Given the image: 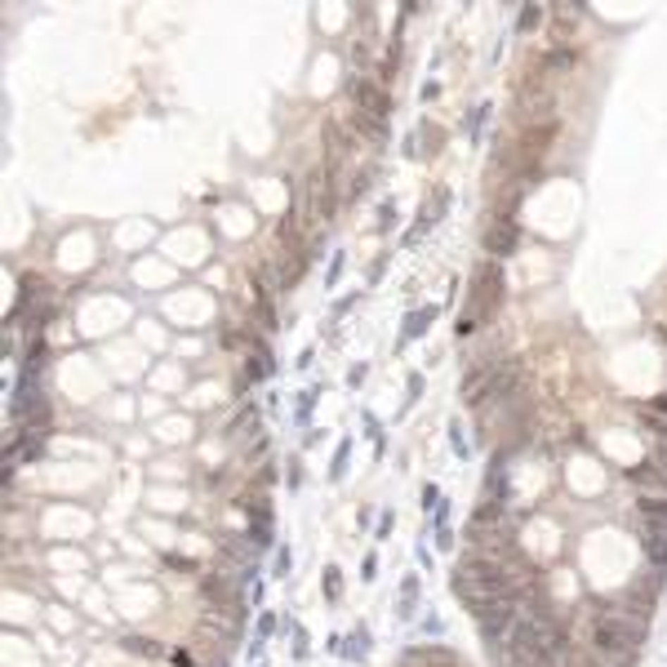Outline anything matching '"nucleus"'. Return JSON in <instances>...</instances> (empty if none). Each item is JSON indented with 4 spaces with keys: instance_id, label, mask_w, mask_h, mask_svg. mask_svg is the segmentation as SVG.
Here are the masks:
<instances>
[{
    "instance_id": "obj_27",
    "label": "nucleus",
    "mask_w": 667,
    "mask_h": 667,
    "mask_svg": "<svg viewBox=\"0 0 667 667\" xmlns=\"http://www.w3.org/2000/svg\"><path fill=\"white\" fill-rule=\"evenodd\" d=\"M338 592H343V574H338L334 565H330V570H325V596H330V601H338Z\"/></svg>"
},
{
    "instance_id": "obj_35",
    "label": "nucleus",
    "mask_w": 667,
    "mask_h": 667,
    "mask_svg": "<svg viewBox=\"0 0 667 667\" xmlns=\"http://www.w3.org/2000/svg\"><path fill=\"white\" fill-rule=\"evenodd\" d=\"M449 441H454V454H459V459H467V441H463L459 423H454V428H449Z\"/></svg>"
},
{
    "instance_id": "obj_9",
    "label": "nucleus",
    "mask_w": 667,
    "mask_h": 667,
    "mask_svg": "<svg viewBox=\"0 0 667 667\" xmlns=\"http://www.w3.org/2000/svg\"><path fill=\"white\" fill-rule=\"evenodd\" d=\"M534 63H538V72H543V76L574 72V67H578V49H574V45H551L547 54H538Z\"/></svg>"
},
{
    "instance_id": "obj_29",
    "label": "nucleus",
    "mask_w": 667,
    "mask_h": 667,
    "mask_svg": "<svg viewBox=\"0 0 667 667\" xmlns=\"http://www.w3.org/2000/svg\"><path fill=\"white\" fill-rule=\"evenodd\" d=\"M165 565H169V570H178V574H192L196 570V561L192 556H178V551H174V556H165Z\"/></svg>"
},
{
    "instance_id": "obj_13",
    "label": "nucleus",
    "mask_w": 667,
    "mask_h": 667,
    "mask_svg": "<svg viewBox=\"0 0 667 667\" xmlns=\"http://www.w3.org/2000/svg\"><path fill=\"white\" fill-rule=\"evenodd\" d=\"M120 645L130 649V654H138V659H151V663L169 659V649H165L161 641H151V636H120Z\"/></svg>"
},
{
    "instance_id": "obj_22",
    "label": "nucleus",
    "mask_w": 667,
    "mask_h": 667,
    "mask_svg": "<svg viewBox=\"0 0 667 667\" xmlns=\"http://www.w3.org/2000/svg\"><path fill=\"white\" fill-rule=\"evenodd\" d=\"M267 374H272V365H267L263 356H249V361H245V387H254V382H263Z\"/></svg>"
},
{
    "instance_id": "obj_21",
    "label": "nucleus",
    "mask_w": 667,
    "mask_h": 667,
    "mask_svg": "<svg viewBox=\"0 0 667 667\" xmlns=\"http://www.w3.org/2000/svg\"><path fill=\"white\" fill-rule=\"evenodd\" d=\"M432 316H436V307H418L414 316L405 320V330H401V343H409L414 334H423V330H428V325H432Z\"/></svg>"
},
{
    "instance_id": "obj_39",
    "label": "nucleus",
    "mask_w": 667,
    "mask_h": 667,
    "mask_svg": "<svg viewBox=\"0 0 667 667\" xmlns=\"http://www.w3.org/2000/svg\"><path fill=\"white\" fill-rule=\"evenodd\" d=\"M276 574H289V547L276 551Z\"/></svg>"
},
{
    "instance_id": "obj_4",
    "label": "nucleus",
    "mask_w": 667,
    "mask_h": 667,
    "mask_svg": "<svg viewBox=\"0 0 667 667\" xmlns=\"http://www.w3.org/2000/svg\"><path fill=\"white\" fill-rule=\"evenodd\" d=\"M343 89H347V98L356 103V111H365V116H378V120H387V111H392V98H387V89H382L378 80H361L356 72H351L347 80H343Z\"/></svg>"
},
{
    "instance_id": "obj_15",
    "label": "nucleus",
    "mask_w": 667,
    "mask_h": 667,
    "mask_svg": "<svg viewBox=\"0 0 667 667\" xmlns=\"http://www.w3.org/2000/svg\"><path fill=\"white\" fill-rule=\"evenodd\" d=\"M351 134L370 138V143H387V120H378V116H365V111H356V116H351Z\"/></svg>"
},
{
    "instance_id": "obj_30",
    "label": "nucleus",
    "mask_w": 667,
    "mask_h": 667,
    "mask_svg": "<svg viewBox=\"0 0 667 667\" xmlns=\"http://www.w3.org/2000/svg\"><path fill=\"white\" fill-rule=\"evenodd\" d=\"M654 467L667 472V432H659V445H654Z\"/></svg>"
},
{
    "instance_id": "obj_19",
    "label": "nucleus",
    "mask_w": 667,
    "mask_h": 667,
    "mask_svg": "<svg viewBox=\"0 0 667 667\" xmlns=\"http://www.w3.org/2000/svg\"><path fill=\"white\" fill-rule=\"evenodd\" d=\"M520 196H525V187L512 178V182H507V187L499 192V201H494V218H512V214H516V205H520Z\"/></svg>"
},
{
    "instance_id": "obj_36",
    "label": "nucleus",
    "mask_w": 667,
    "mask_h": 667,
    "mask_svg": "<svg viewBox=\"0 0 667 667\" xmlns=\"http://www.w3.org/2000/svg\"><path fill=\"white\" fill-rule=\"evenodd\" d=\"M258 320L267 325V330H272V325H276V311H272V303H267V298L258 303Z\"/></svg>"
},
{
    "instance_id": "obj_10",
    "label": "nucleus",
    "mask_w": 667,
    "mask_h": 667,
    "mask_svg": "<svg viewBox=\"0 0 667 667\" xmlns=\"http://www.w3.org/2000/svg\"><path fill=\"white\" fill-rule=\"evenodd\" d=\"M405 659H414V663H423V667H463L459 654H454V649H445V645H418V649H405Z\"/></svg>"
},
{
    "instance_id": "obj_45",
    "label": "nucleus",
    "mask_w": 667,
    "mask_h": 667,
    "mask_svg": "<svg viewBox=\"0 0 667 667\" xmlns=\"http://www.w3.org/2000/svg\"><path fill=\"white\" fill-rule=\"evenodd\" d=\"M423 507H436V485H423Z\"/></svg>"
},
{
    "instance_id": "obj_8",
    "label": "nucleus",
    "mask_w": 667,
    "mask_h": 667,
    "mask_svg": "<svg viewBox=\"0 0 667 667\" xmlns=\"http://www.w3.org/2000/svg\"><path fill=\"white\" fill-rule=\"evenodd\" d=\"M547 18H551V36H556V45H570V36L578 32V18H583V5H551Z\"/></svg>"
},
{
    "instance_id": "obj_23",
    "label": "nucleus",
    "mask_w": 667,
    "mask_h": 667,
    "mask_svg": "<svg viewBox=\"0 0 667 667\" xmlns=\"http://www.w3.org/2000/svg\"><path fill=\"white\" fill-rule=\"evenodd\" d=\"M628 480H632V485H663V472H659V467H632Z\"/></svg>"
},
{
    "instance_id": "obj_18",
    "label": "nucleus",
    "mask_w": 667,
    "mask_h": 667,
    "mask_svg": "<svg viewBox=\"0 0 667 667\" xmlns=\"http://www.w3.org/2000/svg\"><path fill=\"white\" fill-rule=\"evenodd\" d=\"M636 512L645 516V525H667V499H659V494H641V499H636Z\"/></svg>"
},
{
    "instance_id": "obj_3",
    "label": "nucleus",
    "mask_w": 667,
    "mask_h": 667,
    "mask_svg": "<svg viewBox=\"0 0 667 667\" xmlns=\"http://www.w3.org/2000/svg\"><path fill=\"white\" fill-rule=\"evenodd\" d=\"M503 289H507L503 285V272L494 263H485L476 272V280H472V298H467V316L463 320L467 325H472V320H490L494 311H499V303H503Z\"/></svg>"
},
{
    "instance_id": "obj_37",
    "label": "nucleus",
    "mask_w": 667,
    "mask_h": 667,
    "mask_svg": "<svg viewBox=\"0 0 667 667\" xmlns=\"http://www.w3.org/2000/svg\"><path fill=\"white\" fill-rule=\"evenodd\" d=\"M169 663H174V667H196L187 649H174V654H169Z\"/></svg>"
},
{
    "instance_id": "obj_32",
    "label": "nucleus",
    "mask_w": 667,
    "mask_h": 667,
    "mask_svg": "<svg viewBox=\"0 0 667 667\" xmlns=\"http://www.w3.org/2000/svg\"><path fill=\"white\" fill-rule=\"evenodd\" d=\"M347 454H351V441H343V445H338V459H334V467H330V476H334V480L343 476V463H347Z\"/></svg>"
},
{
    "instance_id": "obj_26",
    "label": "nucleus",
    "mask_w": 667,
    "mask_h": 667,
    "mask_svg": "<svg viewBox=\"0 0 667 667\" xmlns=\"http://www.w3.org/2000/svg\"><path fill=\"white\" fill-rule=\"evenodd\" d=\"M396 67H401V45H392V49H387V58L378 63V76H382V80H392V76H396Z\"/></svg>"
},
{
    "instance_id": "obj_16",
    "label": "nucleus",
    "mask_w": 667,
    "mask_h": 667,
    "mask_svg": "<svg viewBox=\"0 0 667 667\" xmlns=\"http://www.w3.org/2000/svg\"><path fill=\"white\" fill-rule=\"evenodd\" d=\"M499 520H503V499H480L467 530H490V525H499Z\"/></svg>"
},
{
    "instance_id": "obj_5",
    "label": "nucleus",
    "mask_w": 667,
    "mask_h": 667,
    "mask_svg": "<svg viewBox=\"0 0 667 667\" xmlns=\"http://www.w3.org/2000/svg\"><path fill=\"white\" fill-rule=\"evenodd\" d=\"M13 418L23 423V432H40L49 423V401L40 396V387H18V396H13Z\"/></svg>"
},
{
    "instance_id": "obj_40",
    "label": "nucleus",
    "mask_w": 667,
    "mask_h": 667,
    "mask_svg": "<svg viewBox=\"0 0 667 667\" xmlns=\"http://www.w3.org/2000/svg\"><path fill=\"white\" fill-rule=\"evenodd\" d=\"M351 58H356V67H370V49H365V45H351Z\"/></svg>"
},
{
    "instance_id": "obj_12",
    "label": "nucleus",
    "mask_w": 667,
    "mask_h": 667,
    "mask_svg": "<svg viewBox=\"0 0 667 667\" xmlns=\"http://www.w3.org/2000/svg\"><path fill=\"white\" fill-rule=\"evenodd\" d=\"M641 543L649 551V561L663 570L667 565V525H641Z\"/></svg>"
},
{
    "instance_id": "obj_34",
    "label": "nucleus",
    "mask_w": 667,
    "mask_h": 667,
    "mask_svg": "<svg viewBox=\"0 0 667 667\" xmlns=\"http://www.w3.org/2000/svg\"><path fill=\"white\" fill-rule=\"evenodd\" d=\"M276 628H280L276 614H263V618H258V636H276Z\"/></svg>"
},
{
    "instance_id": "obj_7",
    "label": "nucleus",
    "mask_w": 667,
    "mask_h": 667,
    "mask_svg": "<svg viewBox=\"0 0 667 667\" xmlns=\"http://www.w3.org/2000/svg\"><path fill=\"white\" fill-rule=\"evenodd\" d=\"M516 245H520L516 218H490V227H485V254L507 258V254H516Z\"/></svg>"
},
{
    "instance_id": "obj_44",
    "label": "nucleus",
    "mask_w": 667,
    "mask_h": 667,
    "mask_svg": "<svg viewBox=\"0 0 667 667\" xmlns=\"http://www.w3.org/2000/svg\"><path fill=\"white\" fill-rule=\"evenodd\" d=\"M374 561H378V556H365V565H361V574H365V578H374V574H378V565H374Z\"/></svg>"
},
{
    "instance_id": "obj_11",
    "label": "nucleus",
    "mask_w": 667,
    "mask_h": 667,
    "mask_svg": "<svg viewBox=\"0 0 667 667\" xmlns=\"http://www.w3.org/2000/svg\"><path fill=\"white\" fill-rule=\"evenodd\" d=\"M325 147H330V165L338 169V165H343V156L351 151V130H343L338 120H330V125H325Z\"/></svg>"
},
{
    "instance_id": "obj_14",
    "label": "nucleus",
    "mask_w": 667,
    "mask_h": 667,
    "mask_svg": "<svg viewBox=\"0 0 667 667\" xmlns=\"http://www.w3.org/2000/svg\"><path fill=\"white\" fill-rule=\"evenodd\" d=\"M40 449H45V436H40V432H23L18 441L9 445V459H5V463H13V459L32 463V459H40Z\"/></svg>"
},
{
    "instance_id": "obj_28",
    "label": "nucleus",
    "mask_w": 667,
    "mask_h": 667,
    "mask_svg": "<svg viewBox=\"0 0 667 667\" xmlns=\"http://www.w3.org/2000/svg\"><path fill=\"white\" fill-rule=\"evenodd\" d=\"M263 454H267V436H254L249 449L240 454V459H245V463H263Z\"/></svg>"
},
{
    "instance_id": "obj_1",
    "label": "nucleus",
    "mask_w": 667,
    "mask_h": 667,
    "mask_svg": "<svg viewBox=\"0 0 667 667\" xmlns=\"http://www.w3.org/2000/svg\"><path fill=\"white\" fill-rule=\"evenodd\" d=\"M472 618L480 623V641H485V649H503V641L520 623V601L516 596H494V601H480L472 609Z\"/></svg>"
},
{
    "instance_id": "obj_46",
    "label": "nucleus",
    "mask_w": 667,
    "mask_h": 667,
    "mask_svg": "<svg viewBox=\"0 0 667 667\" xmlns=\"http://www.w3.org/2000/svg\"><path fill=\"white\" fill-rule=\"evenodd\" d=\"M436 543H441V547H454V534L445 530V525H441V530H436Z\"/></svg>"
},
{
    "instance_id": "obj_17",
    "label": "nucleus",
    "mask_w": 667,
    "mask_h": 667,
    "mask_svg": "<svg viewBox=\"0 0 667 667\" xmlns=\"http://www.w3.org/2000/svg\"><path fill=\"white\" fill-rule=\"evenodd\" d=\"M240 436H258V409L254 405H245L232 423H227V441H240Z\"/></svg>"
},
{
    "instance_id": "obj_33",
    "label": "nucleus",
    "mask_w": 667,
    "mask_h": 667,
    "mask_svg": "<svg viewBox=\"0 0 667 667\" xmlns=\"http://www.w3.org/2000/svg\"><path fill=\"white\" fill-rule=\"evenodd\" d=\"M311 401H316V392H311V396L303 392V396H298V423H311Z\"/></svg>"
},
{
    "instance_id": "obj_43",
    "label": "nucleus",
    "mask_w": 667,
    "mask_h": 667,
    "mask_svg": "<svg viewBox=\"0 0 667 667\" xmlns=\"http://www.w3.org/2000/svg\"><path fill=\"white\" fill-rule=\"evenodd\" d=\"M423 98H428V103H432V98H441V85L428 80V85H423Z\"/></svg>"
},
{
    "instance_id": "obj_42",
    "label": "nucleus",
    "mask_w": 667,
    "mask_h": 667,
    "mask_svg": "<svg viewBox=\"0 0 667 667\" xmlns=\"http://www.w3.org/2000/svg\"><path fill=\"white\" fill-rule=\"evenodd\" d=\"M294 654H298V659H307V636H303V632L294 636Z\"/></svg>"
},
{
    "instance_id": "obj_25",
    "label": "nucleus",
    "mask_w": 667,
    "mask_h": 667,
    "mask_svg": "<svg viewBox=\"0 0 667 667\" xmlns=\"http://www.w3.org/2000/svg\"><path fill=\"white\" fill-rule=\"evenodd\" d=\"M485 120H490V103H480L472 116H467V134L472 138H480V130H485Z\"/></svg>"
},
{
    "instance_id": "obj_24",
    "label": "nucleus",
    "mask_w": 667,
    "mask_h": 667,
    "mask_svg": "<svg viewBox=\"0 0 667 667\" xmlns=\"http://www.w3.org/2000/svg\"><path fill=\"white\" fill-rule=\"evenodd\" d=\"M418 134H423V147H418L423 156H436V151H441V143H445V138H441V130H436V125H423Z\"/></svg>"
},
{
    "instance_id": "obj_6",
    "label": "nucleus",
    "mask_w": 667,
    "mask_h": 667,
    "mask_svg": "<svg viewBox=\"0 0 667 667\" xmlns=\"http://www.w3.org/2000/svg\"><path fill=\"white\" fill-rule=\"evenodd\" d=\"M556 134H561V120H547V125H530L520 138H516V147H520V156H525V165H538L543 161V151L556 143Z\"/></svg>"
},
{
    "instance_id": "obj_31",
    "label": "nucleus",
    "mask_w": 667,
    "mask_h": 667,
    "mask_svg": "<svg viewBox=\"0 0 667 667\" xmlns=\"http://www.w3.org/2000/svg\"><path fill=\"white\" fill-rule=\"evenodd\" d=\"M378 227H382V232H392V227H396V205H392V201L378 209Z\"/></svg>"
},
{
    "instance_id": "obj_41",
    "label": "nucleus",
    "mask_w": 667,
    "mask_h": 667,
    "mask_svg": "<svg viewBox=\"0 0 667 667\" xmlns=\"http://www.w3.org/2000/svg\"><path fill=\"white\" fill-rule=\"evenodd\" d=\"M343 654H351V659H361V654H365V636H356V641H351V645H343Z\"/></svg>"
},
{
    "instance_id": "obj_20",
    "label": "nucleus",
    "mask_w": 667,
    "mask_h": 667,
    "mask_svg": "<svg viewBox=\"0 0 667 667\" xmlns=\"http://www.w3.org/2000/svg\"><path fill=\"white\" fill-rule=\"evenodd\" d=\"M543 18H547V5H534V0H530V5L516 9V32L530 36V32H538V27H543Z\"/></svg>"
},
{
    "instance_id": "obj_38",
    "label": "nucleus",
    "mask_w": 667,
    "mask_h": 667,
    "mask_svg": "<svg viewBox=\"0 0 667 667\" xmlns=\"http://www.w3.org/2000/svg\"><path fill=\"white\" fill-rule=\"evenodd\" d=\"M338 276H343V254H334V263H330V276H325V280H330V285H334Z\"/></svg>"
},
{
    "instance_id": "obj_2",
    "label": "nucleus",
    "mask_w": 667,
    "mask_h": 667,
    "mask_svg": "<svg viewBox=\"0 0 667 667\" xmlns=\"http://www.w3.org/2000/svg\"><path fill=\"white\" fill-rule=\"evenodd\" d=\"M512 120L516 125H547V120H556V94H551V85H543V80H525L520 85V94H516V107H512Z\"/></svg>"
}]
</instances>
